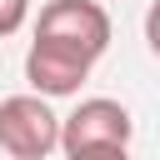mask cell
<instances>
[{"instance_id":"6da1fadb","label":"cell","mask_w":160,"mask_h":160,"mask_svg":"<svg viewBox=\"0 0 160 160\" xmlns=\"http://www.w3.org/2000/svg\"><path fill=\"white\" fill-rule=\"evenodd\" d=\"M35 40H50V45H65L75 50L80 60H100L110 50V15L105 5L95 0H50L35 20Z\"/></svg>"},{"instance_id":"7a4b0ae2","label":"cell","mask_w":160,"mask_h":160,"mask_svg":"<svg viewBox=\"0 0 160 160\" xmlns=\"http://www.w3.org/2000/svg\"><path fill=\"white\" fill-rule=\"evenodd\" d=\"M0 150L10 160H45L60 150V115L45 95H10L0 100Z\"/></svg>"},{"instance_id":"3957f363","label":"cell","mask_w":160,"mask_h":160,"mask_svg":"<svg viewBox=\"0 0 160 160\" xmlns=\"http://www.w3.org/2000/svg\"><path fill=\"white\" fill-rule=\"evenodd\" d=\"M135 135V120L120 100H105V95H90L80 100L70 115H60V150H85V145H130Z\"/></svg>"},{"instance_id":"277c9868","label":"cell","mask_w":160,"mask_h":160,"mask_svg":"<svg viewBox=\"0 0 160 160\" xmlns=\"http://www.w3.org/2000/svg\"><path fill=\"white\" fill-rule=\"evenodd\" d=\"M25 80L45 100H65V95H80V85L90 80V60H80L65 45L30 40V50H25Z\"/></svg>"},{"instance_id":"5b68a950","label":"cell","mask_w":160,"mask_h":160,"mask_svg":"<svg viewBox=\"0 0 160 160\" xmlns=\"http://www.w3.org/2000/svg\"><path fill=\"white\" fill-rule=\"evenodd\" d=\"M25 20H30V0H0V40L15 35Z\"/></svg>"},{"instance_id":"8992f818","label":"cell","mask_w":160,"mask_h":160,"mask_svg":"<svg viewBox=\"0 0 160 160\" xmlns=\"http://www.w3.org/2000/svg\"><path fill=\"white\" fill-rule=\"evenodd\" d=\"M70 160H130L125 145H85V150H70Z\"/></svg>"},{"instance_id":"52a82bcc","label":"cell","mask_w":160,"mask_h":160,"mask_svg":"<svg viewBox=\"0 0 160 160\" xmlns=\"http://www.w3.org/2000/svg\"><path fill=\"white\" fill-rule=\"evenodd\" d=\"M145 45L160 60V0H150V10H145Z\"/></svg>"}]
</instances>
